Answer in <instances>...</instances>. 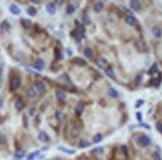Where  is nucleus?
Returning <instances> with one entry per match:
<instances>
[{"label": "nucleus", "instance_id": "nucleus-41", "mask_svg": "<svg viewBox=\"0 0 162 160\" xmlns=\"http://www.w3.org/2000/svg\"><path fill=\"white\" fill-rule=\"evenodd\" d=\"M136 117H137V119H138L139 121L142 120V117H141V114L140 113H136Z\"/></svg>", "mask_w": 162, "mask_h": 160}, {"label": "nucleus", "instance_id": "nucleus-29", "mask_svg": "<svg viewBox=\"0 0 162 160\" xmlns=\"http://www.w3.org/2000/svg\"><path fill=\"white\" fill-rule=\"evenodd\" d=\"M27 13H28L30 16H35V15L37 14V10L35 9L34 7H29V8L27 9Z\"/></svg>", "mask_w": 162, "mask_h": 160}, {"label": "nucleus", "instance_id": "nucleus-18", "mask_svg": "<svg viewBox=\"0 0 162 160\" xmlns=\"http://www.w3.org/2000/svg\"><path fill=\"white\" fill-rule=\"evenodd\" d=\"M21 24H22V26H23L24 28H27V29L32 26V22L29 19H22L21 20Z\"/></svg>", "mask_w": 162, "mask_h": 160}, {"label": "nucleus", "instance_id": "nucleus-40", "mask_svg": "<svg viewBox=\"0 0 162 160\" xmlns=\"http://www.w3.org/2000/svg\"><path fill=\"white\" fill-rule=\"evenodd\" d=\"M143 103H144V102H143L142 100H139V101H137V103H136V107H139V106H140V105H141V104H142Z\"/></svg>", "mask_w": 162, "mask_h": 160}, {"label": "nucleus", "instance_id": "nucleus-38", "mask_svg": "<svg viewBox=\"0 0 162 160\" xmlns=\"http://www.w3.org/2000/svg\"><path fill=\"white\" fill-rule=\"evenodd\" d=\"M156 128H157V130L162 133V122H158L157 124H156Z\"/></svg>", "mask_w": 162, "mask_h": 160}, {"label": "nucleus", "instance_id": "nucleus-48", "mask_svg": "<svg viewBox=\"0 0 162 160\" xmlns=\"http://www.w3.org/2000/svg\"><path fill=\"white\" fill-rule=\"evenodd\" d=\"M53 160H59V159H57V158H56V159H53Z\"/></svg>", "mask_w": 162, "mask_h": 160}, {"label": "nucleus", "instance_id": "nucleus-4", "mask_svg": "<svg viewBox=\"0 0 162 160\" xmlns=\"http://www.w3.org/2000/svg\"><path fill=\"white\" fill-rule=\"evenodd\" d=\"M71 63L74 64V65H77V66H79V67H83V66H86V65H87V62H86L85 60L81 59V58H75V59H73V60L71 61Z\"/></svg>", "mask_w": 162, "mask_h": 160}, {"label": "nucleus", "instance_id": "nucleus-47", "mask_svg": "<svg viewBox=\"0 0 162 160\" xmlns=\"http://www.w3.org/2000/svg\"><path fill=\"white\" fill-rule=\"evenodd\" d=\"M33 111H34V108H32V109H31V110H30V114H34V113H33Z\"/></svg>", "mask_w": 162, "mask_h": 160}, {"label": "nucleus", "instance_id": "nucleus-32", "mask_svg": "<svg viewBox=\"0 0 162 160\" xmlns=\"http://www.w3.org/2000/svg\"><path fill=\"white\" fill-rule=\"evenodd\" d=\"M93 154H98V155H101V154H103L104 153V149L102 148V147H98V148H94L93 149Z\"/></svg>", "mask_w": 162, "mask_h": 160}, {"label": "nucleus", "instance_id": "nucleus-20", "mask_svg": "<svg viewBox=\"0 0 162 160\" xmlns=\"http://www.w3.org/2000/svg\"><path fill=\"white\" fill-rule=\"evenodd\" d=\"M56 95H57V99H58L59 101H65V100H66V94H65V92H64V91H57Z\"/></svg>", "mask_w": 162, "mask_h": 160}, {"label": "nucleus", "instance_id": "nucleus-6", "mask_svg": "<svg viewBox=\"0 0 162 160\" xmlns=\"http://www.w3.org/2000/svg\"><path fill=\"white\" fill-rule=\"evenodd\" d=\"M15 107H16V109L18 110V111H20V110H22L24 107H25V103L22 100H17L16 101V103H15Z\"/></svg>", "mask_w": 162, "mask_h": 160}, {"label": "nucleus", "instance_id": "nucleus-14", "mask_svg": "<svg viewBox=\"0 0 162 160\" xmlns=\"http://www.w3.org/2000/svg\"><path fill=\"white\" fill-rule=\"evenodd\" d=\"M35 86H36V89L40 91V92H44L45 90H46L45 85H44L42 82H37V83L35 84Z\"/></svg>", "mask_w": 162, "mask_h": 160}, {"label": "nucleus", "instance_id": "nucleus-33", "mask_svg": "<svg viewBox=\"0 0 162 160\" xmlns=\"http://www.w3.org/2000/svg\"><path fill=\"white\" fill-rule=\"evenodd\" d=\"M56 118H57V120H58L59 122H62L64 120V115L60 111H56Z\"/></svg>", "mask_w": 162, "mask_h": 160}, {"label": "nucleus", "instance_id": "nucleus-8", "mask_svg": "<svg viewBox=\"0 0 162 160\" xmlns=\"http://www.w3.org/2000/svg\"><path fill=\"white\" fill-rule=\"evenodd\" d=\"M152 33H153V35H154L156 38H160V37L162 36L161 29H160L158 26H155V27H153V28H152Z\"/></svg>", "mask_w": 162, "mask_h": 160}, {"label": "nucleus", "instance_id": "nucleus-46", "mask_svg": "<svg viewBox=\"0 0 162 160\" xmlns=\"http://www.w3.org/2000/svg\"><path fill=\"white\" fill-rule=\"evenodd\" d=\"M40 1L41 0H32V2H34V3H40Z\"/></svg>", "mask_w": 162, "mask_h": 160}, {"label": "nucleus", "instance_id": "nucleus-3", "mask_svg": "<svg viewBox=\"0 0 162 160\" xmlns=\"http://www.w3.org/2000/svg\"><path fill=\"white\" fill-rule=\"evenodd\" d=\"M135 46H136V48H137V50H138L139 52L144 53V52L147 51V46H146V44L143 41H137Z\"/></svg>", "mask_w": 162, "mask_h": 160}, {"label": "nucleus", "instance_id": "nucleus-35", "mask_svg": "<svg viewBox=\"0 0 162 160\" xmlns=\"http://www.w3.org/2000/svg\"><path fill=\"white\" fill-rule=\"evenodd\" d=\"M75 12V6L74 5H69L67 8V13L68 14H73Z\"/></svg>", "mask_w": 162, "mask_h": 160}, {"label": "nucleus", "instance_id": "nucleus-43", "mask_svg": "<svg viewBox=\"0 0 162 160\" xmlns=\"http://www.w3.org/2000/svg\"><path fill=\"white\" fill-rule=\"evenodd\" d=\"M56 1V3L58 4V5H62L63 4V0H55Z\"/></svg>", "mask_w": 162, "mask_h": 160}, {"label": "nucleus", "instance_id": "nucleus-45", "mask_svg": "<svg viewBox=\"0 0 162 160\" xmlns=\"http://www.w3.org/2000/svg\"><path fill=\"white\" fill-rule=\"evenodd\" d=\"M2 73H3V68H2V66L0 65V77L2 76Z\"/></svg>", "mask_w": 162, "mask_h": 160}, {"label": "nucleus", "instance_id": "nucleus-12", "mask_svg": "<svg viewBox=\"0 0 162 160\" xmlns=\"http://www.w3.org/2000/svg\"><path fill=\"white\" fill-rule=\"evenodd\" d=\"M79 133H80V129H79L77 126H73V127L70 129V134H71V136L76 137L79 135Z\"/></svg>", "mask_w": 162, "mask_h": 160}, {"label": "nucleus", "instance_id": "nucleus-44", "mask_svg": "<svg viewBox=\"0 0 162 160\" xmlns=\"http://www.w3.org/2000/svg\"><path fill=\"white\" fill-rule=\"evenodd\" d=\"M2 105H3V99L0 97V108L2 107Z\"/></svg>", "mask_w": 162, "mask_h": 160}, {"label": "nucleus", "instance_id": "nucleus-23", "mask_svg": "<svg viewBox=\"0 0 162 160\" xmlns=\"http://www.w3.org/2000/svg\"><path fill=\"white\" fill-rule=\"evenodd\" d=\"M108 94H109L111 98H115V99L118 97V92H117L114 88H110V89L108 90Z\"/></svg>", "mask_w": 162, "mask_h": 160}, {"label": "nucleus", "instance_id": "nucleus-36", "mask_svg": "<svg viewBox=\"0 0 162 160\" xmlns=\"http://www.w3.org/2000/svg\"><path fill=\"white\" fill-rule=\"evenodd\" d=\"M83 20H84V23H85L86 25H88V24H90V23H91V20H90V18H89V16H88L87 14H84Z\"/></svg>", "mask_w": 162, "mask_h": 160}, {"label": "nucleus", "instance_id": "nucleus-31", "mask_svg": "<svg viewBox=\"0 0 162 160\" xmlns=\"http://www.w3.org/2000/svg\"><path fill=\"white\" fill-rule=\"evenodd\" d=\"M102 139H103L102 134H95V135L93 137V143H98V142H100Z\"/></svg>", "mask_w": 162, "mask_h": 160}, {"label": "nucleus", "instance_id": "nucleus-42", "mask_svg": "<svg viewBox=\"0 0 162 160\" xmlns=\"http://www.w3.org/2000/svg\"><path fill=\"white\" fill-rule=\"evenodd\" d=\"M140 80H141V76H140V75H138V76H137V78H136V82H135V83H136V85H138L139 83H140Z\"/></svg>", "mask_w": 162, "mask_h": 160}, {"label": "nucleus", "instance_id": "nucleus-26", "mask_svg": "<svg viewBox=\"0 0 162 160\" xmlns=\"http://www.w3.org/2000/svg\"><path fill=\"white\" fill-rule=\"evenodd\" d=\"M6 142H7V138L5 136V134H3L0 131V145H4V144H6Z\"/></svg>", "mask_w": 162, "mask_h": 160}, {"label": "nucleus", "instance_id": "nucleus-17", "mask_svg": "<svg viewBox=\"0 0 162 160\" xmlns=\"http://www.w3.org/2000/svg\"><path fill=\"white\" fill-rule=\"evenodd\" d=\"M10 11H11L14 15L20 14V9H19V7H18L17 5H15V4H12L11 6H10Z\"/></svg>", "mask_w": 162, "mask_h": 160}, {"label": "nucleus", "instance_id": "nucleus-10", "mask_svg": "<svg viewBox=\"0 0 162 160\" xmlns=\"http://www.w3.org/2000/svg\"><path fill=\"white\" fill-rule=\"evenodd\" d=\"M26 93H27V97L30 98V99H34L35 97H36V94H37L36 90H35L34 88H29L27 90V91H26Z\"/></svg>", "mask_w": 162, "mask_h": 160}, {"label": "nucleus", "instance_id": "nucleus-1", "mask_svg": "<svg viewBox=\"0 0 162 160\" xmlns=\"http://www.w3.org/2000/svg\"><path fill=\"white\" fill-rule=\"evenodd\" d=\"M20 85H21V80H20L19 77H16V76L12 77L11 81H10V89H11L12 91L17 90L20 87Z\"/></svg>", "mask_w": 162, "mask_h": 160}, {"label": "nucleus", "instance_id": "nucleus-27", "mask_svg": "<svg viewBox=\"0 0 162 160\" xmlns=\"http://www.w3.org/2000/svg\"><path fill=\"white\" fill-rule=\"evenodd\" d=\"M1 30L2 31H7L9 28H10V25H9V23L7 22V21H4V22L1 24Z\"/></svg>", "mask_w": 162, "mask_h": 160}, {"label": "nucleus", "instance_id": "nucleus-24", "mask_svg": "<svg viewBox=\"0 0 162 160\" xmlns=\"http://www.w3.org/2000/svg\"><path fill=\"white\" fill-rule=\"evenodd\" d=\"M84 54H85V56L87 58H89V59H91V58L93 57V51L90 49V48H87V49H85V51H84Z\"/></svg>", "mask_w": 162, "mask_h": 160}, {"label": "nucleus", "instance_id": "nucleus-9", "mask_svg": "<svg viewBox=\"0 0 162 160\" xmlns=\"http://www.w3.org/2000/svg\"><path fill=\"white\" fill-rule=\"evenodd\" d=\"M130 7H131L133 10H135V11L139 10V8H140V3H139L138 0H131V1H130Z\"/></svg>", "mask_w": 162, "mask_h": 160}, {"label": "nucleus", "instance_id": "nucleus-15", "mask_svg": "<svg viewBox=\"0 0 162 160\" xmlns=\"http://www.w3.org/2000/svg\"><path fill=\"white\" fill-rule=\"evenodd\" d=\"M39 139L41 140V141H43V142H47V141H49V136H48V134L45 133L44 131H42V132H40L39 133Z\"/></svg>", "mask_w": 162, "mask_h": 160}, {"label": "nucleus", "instance_id": "nucleus-19", "mask_svg": "<svg viewBox=\"0 0 162 160\" xmlns=\"http://www.w3.org/2000/svg\"><path fill=\"white\" fill-rule=\"evenodd\" d=\"M93 9H94V11L99 13V12H101L103 9H104V4H103L102 2H98V3H95V4H94Z\"/></svg>", "mask_w": 162, "mask_h": 160}, {"label": "nucleus", "instance_id": "nucleus-39", "mask_svg": "<svg viewBox=\"0 0 162 160\" xmlns=\"http://www.w3.org/2000/svg\"><path fill=\"white\" fill-rule=\"evenodd\" d=\"M23 120H24V126L27 127V126H28V119H27V116H26V115L23 116Z\"/></svg>", "mask_w": 162, "mask_h": 160}, {"label": "nucleus", "instance_id": "nucleus-25", "mask_svg": "<svg viewBox=\"0 0 162 160\" xmlns=\"http://www.w3.org/2000/svg\"><path fill=\"white\" fill-rule=\"evenodd\" d=\"M58 148H59V150L64 151L65 153H68V154H75V152H76L74 149H67V148H65V147H63V146H62V147L60 146V147H58Z\"/></svg>", "mask_w": 162, "mask_h": 160}, {"label": "nucleus", "instance_id": "nucleus-37", "mask_svg": "<svg viewBox=\"0 0 162 160\" xmlns=\"http://www.w3.org/2000/svg\"><path fill=\"white\" fill-rule=\"evenodd\" d=\"M121 151H122V153H123L125 156H128V150H127V147H126L125 145H122V146H121Z\"/></svg>", "mask_w": 162, "mask_h": 160}, {"label": "nucleus", "instance_id": "nucleus-21", "mask_svg": "<svg viewBox=\"0 0 162 160\" xmlns=\"http://www.w3.org/2000/svg\"><path fill=\"white\" fill-rule=\"evenodd\" d=\"M105 74H106L107 77H109V78H111V79H115V78H116L115 73H114V70L111 68L106 69V70H105Z\"/></svg>", "mask_w": 162, "mask_h": 160}, {"label": "nucleus", "instance_id": "nucleus-22", "mask_svg": "<svg viewBox=\"0 0 162 160\" xmlns=\"http://www.w3.org/2000/svg\"><path fill=\"white\" fill-rule=\"evenodd\" d=\"M90 145H91V143H90L88 140H85V139H82L81 141H80V143H79V146H80L81 148L88 147V146H90Z\"/></svg>", "mask_w": 162, "mask_h": 160}, {"label": "nucleus", "instance_id": "nucleus-30", "mask_svg": "<svg viewBox=\"0 0 162 160\" xmlns=\"http://www.w3.org/2000/svg\"><path fill=\"white\" fill-rule=\"evenodd\" d=\"M24 155H25V153H24L23 150H18V151H16V153H15V157L18 158V159L23 158Z\"/></svg>", "mask_w": 162, "mask_h": 160}, {"label": "nucleus", "instance_id": "nucleus-11", "mask_svg": "<svg viewBox=\"0 0 162 160\" xmlns=\"http://www.w3.org/2000/svg\"><path fill=\"white\" fill-rule=\"evenodd\" d=\"M46 9L48 13H50V14H55L56 13V7L53 3H48L46 6Z\"/></svg>", "mask_w": 162, "mask_h": 160}, {"label": "nucleus", "instance_id": "nucleus-34", "mask_svg": "<svg viewBox=\"0 0 162 160\" xmlns=\"http://www.w3.org/2000/svg\"><path fill=\"white\" fill-rule=\"evenodd\" d=\"M37 155H39V151H35L33 153L29 154V155H28V160H33Z\"/></svg>", "mask_w": 162, "mask_h": 160}, {"label": "nucleus", "instance_id": "nucleus-2", "mask_svg": "<svg viewBox=\"0 0 162 160\" xmlns=\"http://www.w3.org/2000/svg\"><path fill=\"white\" fill-rule=\"evenodd\" d=\"M138 143H139V145H140V146H142V147H147L148 145H150L151 140L148 136H146V135H142V136L139 137Z\"/></svg>", "mask_w": 162, "mask_h": 160}, {"label": "nucleus", "instance_id": "nucleus-7", "mask_svg": "<svg viewBox=\"0 0 162 160\" xmlns=\"http://www.w3.org/2000/svg\"><path fill=\"white\" fill-rule=\"evenodd\" d=\"M35 68L38 71H42L44 69V61L42 59H37V61L35 63Z\"/></svg>", "mask_w": 162, "mask_h": 160}, {"label": "nucleus", "instance_id": "nucleus-16", "mask_svg": "<svg viewBox=\"0 0 162 160\" xmlns=\"http://www.w3.org/2000/svg\"><path fill=\"white\" fill-rule=\"evenodd\" d=\"M75 111H76V114H78V115H81L82 113L84 111V104H83L82 103H78V104H77V106H76Z\"/></svg>", "mask_w": 162, "mask_h": 160}, {"label": "nucleus", "instance_id": "nucleus-5", "mask_svg": "<svg viewBox=\"0 0 162 160\" xmlns=\"http://www.w3.org/2000/svg\"><path fill=\"white\" fill-rule=\"evenodd\" d=\"M98 66L100 67L101 69H106L107 68V65H108V63H107V61L104 59V58H101V59H99L98 60Z\"/></svg>", "mask_w": 162, "mask_h": 160}, {"label": "nucleus", "instance_id": "nucleus-28", "mask_svg": "<svg viewBox=\"0 0 162 160\" xmlns=\"http://www.w3.org/2000/svg\"><path fill=\"white\" fill-rule=\"evenodd\" d=\"M157 69H158L157 64H153V65H152V67H151V68L149 69V71H148V74H149V75H153V74H155V73L157 72Z\"/></svg>", "mask_w": 162, "mask_h": 160}, {"label": "nucleus", "instance_id": "nucleus-13", "mask_svg": "<svg viewBox=\"0 0 162 160\" xmlns=\"http://www.w3.org/2000/svg\"><path fill=\"white\" fill-rule=\"evenodd\" d=\"M125 21H126V23H127L128 25H135L136 24V19L132 15H128L127 17L125 18Z\"/></svg>", "mask_w": 162, "mask_h": 160}]
</instances>
